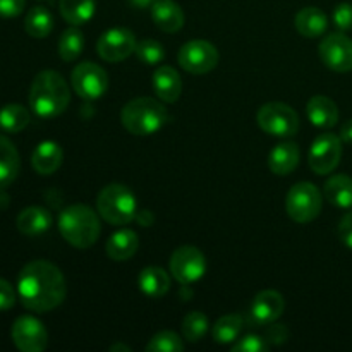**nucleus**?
Wrapping results in <instances>:
<instances>
[{
    "label": "nucleus",
    "mask_w": 352,
    "mask_h": 352,
    "mask_svg": "<svg viewBox=\"0 0 352 352\" xmlns=\"http://www.w3.org/2000/svg\"><path fill=\"white\" fill-rule=\"evenodd\" d=\"M285 210L294 222H313L322 212V195L311 182H299L289 189Z\"/></svg>",
    "instance_id": "obj_6"
},
{
    "label": "nucleus",
    "mask_w": 352,
    "mask_h": 352,
    "mask_svg": "<svg viewBox=\"0 0 352 352\" xmlns=\"http://www.w3.org/2000/svg\"><path fill=\"white\" fill-rule=\"evenodd\" d=\"M136 57L140 58L143 64L155 65L160 64L165 58V50L158 41L155 40H143L136 45V50H134Z\"/></svg>",
    "instance_id": "obj_34"
},
{
    "label": "nucleus",
    "mask_w": 352,
    "mask_h": 352,
    "mask_svg": "<svg viewBox=\"0 0 352 352\" xmlns=\"http://www.w3.org/2000/svg\"><path fill=\"white\" fill-rule=\"evenodd\" d=\"M12 342L23 352H41L48 346V333L43 323L33 316H19L12 325Z\"/></svg>",
    "instance_id": "obj_12"
},
{
    "label": "nucleus",
    "mask_w": 352,
    "mask_h": 352,
    "mask_svg": "<svg viewBox=\"0 0 352 352\" xmlns=\"http://www.w3.org/2000/svg\"><path fill=\"white\" fill-rule=\"evenodd\" d=\"M285 301L280 292L263 291L254 298L251 305V318L256 325H270L284 313Z\"/></svg>",
    "instance_id": "obj_15"
},
{
    "label": "nucleus",
    "mask_w": 352,
    "mask_h": 352,
    "mask_svg": "<svg viewBox=\"0 0 352 352\" xmlns=\"http://www.w3.org/2000/svg\"><path fill=\"white\" fill-rule=\"evenodd\" d=\"M151 19L158 30L165 33H177L184 26V12L181 6L172 0H155L151 6Z\"/></svg>",
    "instance_id": "obj_16"
},
{
    "label": "nucleus",
    "mask_w": 352,
    "mask_h": 352,
    "mask_svg": "<svg viewBox=\"0 0 352 352\" xmlns=\"http://www.w3.org/2000/svg\"><path fill=\"white\" fill-rule=\"evenodd\" d=\"M131 6L134 7H140V9H146V7L153 6L155 0H129Z\"/></svg>",
    "instance_id": "obj_41"
},
{
    "label": "nucleus",
    "mask_w": 352,
    "mask_h": 352,
    "mask_svg": "<svg viewBox=\"0 0 352 352\" xmlns=\"http://www.w3.org/2000/svg\"><path fill=\"white\" fill-rule=\"evenodd\" d=\"M177 60L179 65L191 74H206L217 67L220 55L210 41L191 40L182 45Z\"/></svg>",
    "instance_id": "obj_8"
},
{
    "label": "nucleus",
    "mask_w": 352,
    "mask_h": 352,
    "mask_svg": "<svg viewBox=\"0 0 352 352\" xmlns=\"http://www.w3.org/2000/svg\"><path fill=\"white\" fill-rule=\"evenodd\" d=\"M21 160L12 141L0 133V191L9 188L19 174Z\"/></svg>",
    "instance_id": "obj_20"
},
{
    "label": "nucleus",
    "mask_w": 352,
    "mask_h": 352,
    "mask_svg": "<svg viewBox=\"0 0 352 352\" xmlns=\"http://www.w3.org/2000/svg\"><path fill=\"white\" fill-rule=\"evenodd\" d=\"M110 351H127V352H129L131 349H129V347L120 346V344H117V346H112V347H110Z\"/></svg>",
    "instance_id": "obj_42"
},
{
    "label": "nucleus",
    "mask_w": 352,
    "mask_h": 352,
    "mask_svg": "<svg viewBox=\"0 0 352 352\" xmlns=\"http://www.w3.org/2000/svg\"><path fill=\"white\" fill-rule=\"evenodd\" d=\"M30 112L19 103H7L0 109V131L3 133H21L30 124Z\"/></svg>",
    "instance_id": "obj_28"
},
{
    "label": "nucleus",
    "mask_w": 352,
    "mask_h": 352,
    "mask_svg": "<svg viewBox=\"0 0 352 352\" xmlns=\"http://www.w3.org/2000/svg\"><path fill=\"white\" fill-rule=\"evenodd\" d=\"M140 289L148 298H164L170 289V278L167 272L158 267H148L140 274Z\"/></svg>",
    "instance_id": "obj_25"
},
{
    "label": "nucleus",
    "mask_w": 352,
    "mask_h": 352,
    "mask_svg": "<svg viewBox=\"0 0 352 352\" xmlns=\"http://www.w3.org/2000/svg\"><path fill=\"white\" fill-rule=\"evenodd\" d=\"M136 45L133 31H129L127 28H112L100 36L96 50L103 60L120 62L134 54Z\"/></svg>",
    "instance_id": "obj_14"
},
{
    "label": "nucleus",
    "mask_w": 352,
    "mask_h": 352,
    "mask_svg": "<svg viewBox=\"0 0 352 352\" xmlns=\"http://www.w3.org/2000/svg\"><path fill=\"white\" fill-rule=\"evenodd\" d=\"M306 113H308L309 122L320 129H330L339 122V109L329 96H313L306 105Z\"/></svg>",
    "instance_id": "obj_18"
},
{
    "label": "nucleus",
    "mask_w": 352,
    "mask_h": 352,
    "mask_svg": "<svg viewBox=\"0 0 352 352\" xmlns=\"http://www.w3.org/2000/svg\"><path fill=\"white\" fill-rule=\"evenodd\" d=\"M320 58L336 72L352 71V40L342 33H332L320 43Z\"/></svg>",
    "instance_id": "obj_13"
},
{
    "label": "nucleus",
    "mask_w": 352,
    "mask_h": 352,
    "mask_svg": "<svg viewBox=\"0 0 352 352\" xmlns=\"http://www.w3.org/2000/svg\"><path fill=\"white\" fill-rule=\"evenodd\" d=\"M24 30L31 38H45L54 30V16L45 7L36 6L30 9L24 19Z\"/></svg>",
    "instance_id": "obj_29"
},
{
    "label": "nucleus",
    "mask_w": 352,
    "mask_h": 352,
    "mask_svg": "<svg viewBox=\"0 0 352 352\" xmlns=\"http://www.w3.org/2000/svg\"><path fill=\"white\" fill-rule=\"evenodd\" d=\"M342 157V140L332 133L320 134L309 150V167L318 175H327L336 170Z\"/></svg>",
    "instance_id": "obj_9"
},
{
    "label": "nucleus",
    "mask_w": 352,
    "mask_h": 352,
    "mask_svg": "<svg viewBox=\"0 0 352 352\" xmlns=\"http://www.w3.org/2000/svg\"><path fill=\"white\" fill-rule=\"evenodd\" d=\"M58 230L71 246L88 250L100 237V220L89 206H67L58 217Z\"/></svg>",
    "instance_id": "obj_3"
},
{
    "label": "nucleus",
    "mask_w": 352,
    "mask_h": 352,
    "mask_svg": "<svg viewBox=\"0 0 352 352\" xmlns=\"http://www.w3.org/2000/svg\"><path fill=\"white\" fill-rule=\"evenodd\" d=\"M340 140H342L344 143L352 144V119L346 120V122L342 124V129H340Z\"/></svg>",
    "instance_id": "obj_40"
},
{
    "label": "nucleus",
    "mask_w": 352,
    "mask_h": 352,
    "mask_svg": "<svg viewBox=\"0 0 352 352\" xmlns=\"http://www.w3.org/2000/svg\"><path fill=\"white\" fill-rule=\"evenodd\" d=\"M258 126L272 136L289 138L298 133L299 117L296 110L285 103H265L258 110Z\"/></svg>",
    "instance_id": "obj_7"
},
{
    "label": "nucleus",
    "mask_w": 352,
    "mask_h": 352,
    "mask_svg": "<svg viewBox=\"0 0 352 352\" xmlns=\"http://www.w3.org/2000/svg\"><path fill=\"white\" fill-rule=\"evenodd\" d=\"M16 305V291L7 280L0 278V311H7Z\"/></svg>",
    "instance_id": "obj_37"
},
{
    "label": "nucleus",
    "mask_w": 352,
    "mask_h": 352,
    "mask_svg": "<svg viewBox=\"0 0 352 352\" xmlns=\"http://www.w3.org/2000/svg\"><path fill=\"white\" fill-rule=\"evenodd\" d=\"M244 327L241 315H226L213 325V340L219 344H230L239 337Z\"/></svg>",
    "instance_id": "obj_30"
},
{
    "label": "nucleus",
    "mask_w": 352,
    "mask_h": 352,
    "mask_svg": "<svg viewBox=\"0 0 352 352\" xmlns=\"http://www.w3.org/2000/svg\"><path fill=\"white\" fill-rule=\"evenodd\" d=\"M71 82L74 91L85 100H96L109 88V76L93 62H81L72 71Z\"/></svg>",
    "instance_id": "obj_11"
},
{
    "label": "nucleus",
    "mask_w": 352,
    "mask_h": 352,
    "mask_svg": "<svg viewBox=\"0 0 352 352\" xmlns=\"http://www.w3.org/2000/svg\"><path fill=\"white\" fill-rule=\"evenodd\" d=\"M325 198L339 208L352 206V179L349 175H333L325 182Z\"/></svg>",
    "instance_id": "obj_26"
},
{
    "label": "nucleus",
    "mask_w": 352,
    "mask_h": 352,
    "mask_svg": "<svg viewBox=\"0 0 352 352\" xmlns=\"http://www.w3.org/2000/svg\"><path fill=\"white\" fill-rule=\"evenodd\" d=\"M16 226L24 236H40L52 226V215L41 206H30L17 215Z\"/></svg>",
    "instance_id": "obj_21"
},
{
    "label": "nucleus",
    "mask_w": 352,
    "mask_h": 352,
    "mask_svg": "<svg viewBox=\"0 0 352 352\" xmlns=\"http://www.w3.org/2000/svg\"><path fill=\"white\" fill-rule=\"evenodd\" d=\"M332 19L333 24H336L340 31L352 30V3H339V6L333 9Z\"/></svg>",
    "instance_id": "obj_36"
},
{
    "label": "nucleus",
    "mask_w": 352,
    "mask_h": 352,
    "mask_svg": "<svg viewBox=\"0 0 352 352\" xmlns=\"http://www.w3.org/2000/svg\"><path fill=\"white\" fill-rule=\"evenodd\" d=\"M267 349V339L260 336H246L236 346H232V352H265Z\"/></svg>",
    "instance_id": "obj_35"
},
{
    "label": "nucleus",
    "mask_w": 352,
    "mask_h": 352,
    "mask_svg": "<svg viewBox=\"0 0 352 352\" xmlns=\"http://www.w3.org/2000/svg\"><path fill=\"white\" fill-rule=\"evenodd\" d=\"M107 254L113 261H126L138 251V236L129 229L119 230L107 243Z\"/></svg>",
    "instance_id": "obj_24"
},
{
    "label": "nucleus",
    "mask_w": 352,
    "mask_h": 352,
    "mask_svg": "<svg viewBox=\"0 0 352 352\" xmlns=\"http://www.w3.org/2000/svg\"><path fill=\"white\" fill-rule=\"evenodd\" d=\"M17 294L28 309L47 313L62 305L67 285L62 272L54 263L34 260L21 270L17 277Z\"/></svg>",
    "instance_id": "obj_1"
},
{
    "label": "nucleus",
    "mask_w": 352,
    "mask_h": 352,
    "mask_svg": "<svg viewBox=\"0 0 352 352\" xmlns=\"http://www.w3.org/2000/svg\"><path fill=\"white\" fill-rule=\"evenodd\" d=\"M60 14L72 26H81L88 23L95 14V0H60Z\"/></svg>",
    "instance_id": "obj_27"
},
{
    "label": "nucleus",
    "mask_w": 352,
    "mask_h": 352,
    "mask_svg": "<svg viewBox=\"0 0 352 352\" xmlns=\"http://www.w3.org/2000/svg\"><path fill=\"white\" fill-rule=\"evenodd\" d=\"M299 164V148L296 143H280L268 155V167L274 174L287 175L298 167Z\"/></svg>",
    "instance_id": "obj_23"
},
{
    "label": "nucleus",
    "mask_w": 352,
    "mask_h": 352,
    "mask_svg": "<svg viewBox=\"0 0 352 352\" xmlns=\"http://www.w3.org/2000/svg\"><path fill=\"white\" fill-rule=\"evenodd\" d=\"M96 208L102 219L112 226H126L133 222L138 212L136 198L122 184L105 186L96 199Z\"/></svg>",
    "instance_id": "obj_5"
},
{
    "label": "nucleus",
    "mask_w": 352,
    "mask_h": 352,
    "mask_svg": "<svg viewBox=\"0 0 352 352\" xmlns=\"http://www.w3.org/2000/svg\"><path fill=\"white\" fill-rule=\"evenodd\" d=\"M71 91L57 71H41L30 89V107L41 119H54L67 109Z\"/></svg>",
    "instance_id": "obj_2"
},
{
    "label": "nucleus",
    "mask_w": 352,
    "mask_h": 352,
    "mask_svg": "<svg viewBox=\"0 0 352 352\" xmlns=\"http://www.w3.org/2000/svg\"><path fill=\"white\" fill-rule=\"evenodd\" d=\"M208 330V318L203 313L192 311L182 322V333L189 342H199Z\"/></svg>",
    "instance_id": "obj_32"
},
{
    "label": "nucleus",
    "mask_w": 352,
    "mask_h": 352,
    "mask_svg": "<svg viewBox=\"0 0 352 352\" xmlns=\"http://www.w3.org/2000/svg\"><path fill=\"white\" fill-rule=\"evenodd\" d=\"M167 120V110L160 102L148 96L131 100L120 112V122L136 136H150L155 134Z\"/></svg>",
    "instance_id": "obj_4"
},
{
    "label": "nucleus",
    "mask_w": 352,
    "mask_h": 352,
    "mask_svg": "<svg viewBox=\"0 0 352 352\" xmlns=\"http://www.w3.org/2000/svg\"><path fill=\"white\" fill-rule=\"evenodd\" d=\"M26 0H0V17H16L24 10Z\"/></svg>",
    "instance_id": "obj_38"
},
{
    "label": "nucleus",
    "mask_w": 352,
    "mask_h": 352,
    "mask_svg": "<svg viewBox=\"0 0 352 352\" xmlns=\"http://www.w3.org/2000/svg\"><path fill=\"white\" fill-rule=\"evenodd\" d=\"M339 237L347 248L352 250V212L344 215V219L339 223Z\"/></svg>",
    "instance_id": "obj_39"
},
{
    "label": "nucleus",
    "mask_w": 352,
    "mask_h": 352,
    "mask_svg": "<svg viewBox=\"0 0 352 352\" xmlns=\"http://www.w3.org/2000/svg\"><path fill=\"white\" fill-rule=\"evenodd\" d=\"M329 28V17L318 7H305L296 14V30L306 38L322 36Z\"/></svg>",
    "instance_id": "obj_22"
},
{
    "label": "nucleus",
    "mask_w": 352,
    "mask_h": 352,
    "mask_svg": "<svg viewBox=\"0 0 352 352\" xmlns=\"http://www.w3.org/2000/svg\"><path fill=\"white\" fill-rule=\"evenodd\" d=\"M82 48H85V36L78 28H69L62 33L60 40H58V55L62 57V60H76L81 55Z\"/></svg>",
    "instance_id": "obj_31"
},
{
    "label": "nucleus",
    "mask_w": 352,
    "mask_h": 352,
    "mask_svg": "<svg viewBox=\"0 0 352 352\" xmlns=\"http://www.w3.org/2000/svg\"><path fill=\"white\" fill-rule=\"evenodd\" d=\"M64 151L55 141H43L34 148L31 155V165L40 175H50L62 165Z\"/></svg>",
    "instance_id": "obj_19"
},
{
    "label": "nucleus",
    "mask_w": 352,
    "mask_h": 352,
    "mask_svg": "<svg viewBox=\"0 0 352 352\" xmlns=\"http://www.w3.org/2000/svg\"><path fill=\"white\" fill-rule=\"evenodd\" d=\"M170 272L179 284H195L205 275V254L195 246H182L170 258Z\"/></svg>",
    "instance_id": "obj_10"
},
{
    "label": "nucleus",
    "mask_w": 352,
    "mask_h": 352,
    "mask_svg": "<svg viewBox=\"0 0 352 352\" xmlns=\"http://www.w3.org/2000/svg\"><path fill=\"white\" fill-rule=\"evenodd\" d=\"M184 351V344L179 339L177 333L174 332H158L157 336L151 337L150 342L146 344V352H181Z\"/></svg>",
    "instance_id": "obj_33"
},
{
    "label": "nucleus",
    "mask_w": 352,
    "mask_h": 352,
    "mask_svg": "<svg viewBox=\"0 0 352 352\" xmlns=\"http://www.w3.org/2000/svg\"><path fill=\"white\" fill-rule=\"evenodd\" d=\"M153 89L158 98L165 103L177 102L182 91V81L179 72L170 65H160L153 72Z\"/></svg>",
    "instance_id": "obj_17"
}]
</instances>
